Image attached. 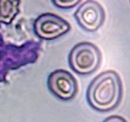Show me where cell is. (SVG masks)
<instances>
[{
	"instance_id": "1",
	"label": "cell",
	"mask_w": 130,
	"mask_h": 122,
	"mask_svg": "<svg viewBox=\"0 0 130 122\" xmlns=\"http://www.w3.org/2000/svg\"><path fill=\"white\" fill-rule=\"evenodd\" d=\"M123 88L119 74L112 70L104 71L91 81L86 90V100L91 108L105 113L120 104Z\"/></svg>"
},
{
	"instance_id": "2",
	"label": "cell",
	"mask_w": 130,
	"mask_h": 122,
	"mask_svg": "<svg viewBox=\"0 0 130 122\" xmlns=\"http://www.w3.org/2000/svg\"><path fill=\"white\" fill-rule=\"evenodd\" d=\"M102 58L101 52L95 44L81 42L71 49L69 55V64L76 73L88 75L99 69Z\"/></svg>"
},
{
	"instance_id": "3",
	"label": "cell",
	"mask_w": 130,
	"mask_h": 122,
	"mask_svg": "<svg viewBox=\"0 0 130 122\" xmlns=\"http://www.w3.org/2000/svg\"><path fill=\"white\" fill-rule=\"evenodd\" d=\"M71 25L63 18L52 13L39 15L34 22L36 35L44 40H53L71 30Z\"/></svg>"
},
{
	"instance_id": "4",
	"label": "cell",
	"mask_w": 130,
	"mask_h": 122,
	"mask_svg": "<svg viewBox=\"0 0 130 122\" xmlns=\"http://www.w3.org/2000/svg\"><path fill=\"white\" fill-rule=\"evenodd\" d=\"M47 85L50 92L58 99L69 100L76 97L78 84L74 76L64 69H57L50 74Z\"/></svg>"
},
{
	"instance_id": "5",
	"label": "cell",
	"mask_w": 130,
	"mask_h": 122,
	"mask_svg": "<svg viewBox=\"0 0 130 122\" xmlns=\"http://www.w3.org/2000/svg\"><path fill=\"white\" fill-rule=\"evenodd\" d=\"M78 25L88 32L96 31L104 23L105 13L104 8L96 1H85L74 14Z\"/></svg>"
},
{
	"instance_id": "6",
	"label": "cell",
	"mask_w": 130,
	"mask_h": 122,
	"mask_svg": "<svg viewBox=\"0 0 130 122\" xmlns=\"http://www.w3.org/2000/svg\"><path fill=\"white\" fill-rule=\"evenodd\" d=\"M19 1H0V21L9 24L19 12Z\"/></svg>"
},
{
	"instance_id": "7",
	"label": "cell",
	"mask_w": 130,
	"mask_h": 122,
	"mask_svg": "<svg viewBox=\"0 0 130 122\" xmlns=\"http://www.w3.org/2000/svg\"><path fill=\"white\" fill-rule=\"evenodd\" d=\"M52 3L57 7L61 9H71L77 6L81 3L79 0H73V1H60V0H54Z\"/></svg>"
},
{
	"instance_id": "8",
	"label": "cell",
	"mask_w": 130,
	"mask_h": 122,
	"mask_svg": "<svg viewBox=\"0 0 130 122\" xmlns=\"http://www.w3.org/2000/svg\"><path fill=\"white\" fill-rule=\"evenodd\" d=\"M102 122H128L123 117L119 115H112L105 118Z\"/></svg>"
}]
</instances>
